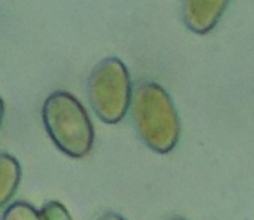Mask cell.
<instances>
[{"label": "cell", "mask_w": 254, "mask_h": 220, "mask_svg": "<svg viewBox=\"0 0 254 220\" xmlns=\"http://www.w3.org/2000/svg\"><path fill=\"white\" fill-rule=\"evenodd\" d=\"M49 139L67 156L85 158L94 146V127L80 101L67 91H54L42 106Z\"/></svg>", "instance_id": "2"}, {"label": "cell", "mask_w": 254, "mask_h": 220, "mask_svg": "<svg viewBox=\"0 0 254 220\" xmlns=\"http://www.w3.org/2000/svg\"><path fill=\"white\" fill-rule=\"evenodd\" d=\"M229 1L231 0H182L183 22L190 31L207 34L217 25Z\"/></svg>", "instance_id": "4"}, {"label": "cell", "mask_w": 254, "mask_h": 220, "mask_svg": "<svg viewBox=\"0 0 254 220\" xmlns=\"http://www.w3.org/2000/svg\"><path fill=\"white\" fill-rule=\"evenodd\" d=\"M97 220H125L124 216H121L119 213H113V212H109V213H104L101 215Z\"/></svg>", "instance_id": "8"}, {"label": "cell", "mask_w": 254, "mask_h": 220, "mask_svg": "<svg viewBox=\"0 0 254 220\" xmlns=\"http://www.w3.org/2000/svg\"><path fill=\"white\" fill-rule=\"evenodd\" d=\"M164 220H188L185 219V218H182V216H170V218H167V219Z\"/></svg>", "instance_id": "9"}, {"label": "cell", "mask_w": 254, "mask_h": 220, "mask_svg": "<svg viewBox=\"0 0 254 220\" xmlns=\"http://www.w3.org/2000/svg\"><path fill=\"white\" fill-rule=\"evenodd\" d=\"M131 119L138 139L153 152L165 155L180 140V118L171 95L156 82H140L132 92Z\"/></svg>", "instance_id": "1"}, {"label": "cell", "mask_w": 254, "mask_h": 220, "mask_svg": "<svg viewBox=\"0 0 254 220\" xmlns=\"http://www.w3.org/2000/svg\"><path fill=\"white\" fill-rule=\"evenodd\" d=\"M1 220H42V216L40 212H37L31 204L15 201L4 207Z\"/></svg>", "instance_id": "6"}, {"label": "cell", "mask_w": 254, "mask_h": 220, "mask_svg": "<svg viewBox=\"0 0 254 220\" xmlns=\"http://www.w3.org/2000/svg\"><path fill=\"white\" fill-rule=\"evenodd\" d=\"M21 179V167L18 161L7 153L0 155V204L7 207V203L15 195Z\"/></svg>", "instance_id": "5"}, {"label": "cell", "mask_w": 254, "mask_h": 220, "mask_svg": "<svg viewBox=\"0 0 254 220\" xmlns=\"http://www.w3.org/2000/svg\"><path fill=\"white\" fill-rule=\"evenodd\" d=\"M42 220H73L67 209L58 201L46 203L40 210Z\"/></svg>", "instance_id": "7"}, {"label": "cell", "mask_w": 254, "mask_h": 220, "mask_svg": "<svg viewBox=\"0 0 254 220\" xmlns=\"http://www.w3.org/2000/svg\"><path fill=\"white\" fill-rule=\"evenodd\" d=\"M131 77L116 57L103 58L88 77V100L95 115L106 124L121 122L131 107Z\"/></svg>", "instance_id": "3"}]
</instances>
